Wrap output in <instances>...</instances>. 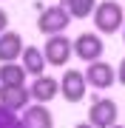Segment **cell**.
I'll list each match as a JSON object with an SVG mask.
<instances>
[{"instance_id": "cell-1", "label": "cell", "mask_w": 125, "mask_h": 128, "mask_svg": "<svg viewBox=\"0 0 125 128\" xmlns=\"http://www.w3.org/2000/svg\"><path fill=\"white\" fill-rule=\"evenodd\" d=\"M94 26H97V34H117L125 23V12L120 3H114V0H105V3H97L94 6Z\"/></svg>"}, {"instance_id": "cell-2", "label": "cell", "mask_w": 125, "mask_h": 128, "mask_svg": "<svg viewBox=\"0 0 125 128\" xmlns=\"http://www.w3.org/2000/svg\"><path fill=\"white\" fill-rule=\"evenodd\" d=\"M71 26V14L68 9H65L63 3H57V6H46V9H40V17H37V28L46 37L51 34H63L65 28Z\"/></svg>"}, {"instance_id": "cell-3", "label": "cell", "mask_w": 125, "mask_h": 128, "mask_svg": "<svg viewBox=\"0 0 125 128\" xmlns=\"http://www.w3.org/2000/svg\"><path fill=\"white\" fill-rule=\"evenodd\" d=\"M74 54V48H71V40L65 34H51L46 40V46H43V57H46V66H54V68H60L65 66Z\"/></svg>"}, {"instance_id": "cell-4", "label": "cell", "mask_w": 125, "mask_h": 128, "mask_svg": "<svg viewBox=\"0 0 125 128\" xmlns=\"http://www.w3.org/2000/svg\"><path fill=\"white\" fill-rule=\"evenodd\" d=\"M120 117V108H117L114 100L108 97H94L91 100V108H88V122L94 128H111Z\"/></svg>"}, {"instance_id": "cell-5", "label": "cell", "mask_w": 125, "mask_h": 128, "mask_svg": "<svg viewBox=\"0 0 125 128\" xmlns=\"http://www.w3.org/2000/svg\"><path fill=\"white\" fill-rule=\"evenodd\" d=\"M83 77L88 82V88L105 91V88H111L117 82V68H111L105 60H94V63H88V68L83 71Z\"/></svg>"}, {"instance_id": "cell-6", "label": "cell", "mask_w": 125, "mask_h": 128, "mask_svg": "<svg viewBox=\"0 0 125 128\" xmlns=\"http://www.w3.org/2000/svg\"><path fill=\"white\" fill-rule=\"evenodd\" d=\"M71 48H74V54L83 60V63H94V60H100L102 51H105L102 37L97 32H83L77 40H71Z\"/></svg>"}, {"instance_id": "cell-7", "label": "cell", "mask_w": 125, "mask_h": 128, "mask_svg": "<svg viewBox=\"0 0 125 128\" xmlns=\"http://www.w3.org/2000/svg\"><path fill=\"white\" fill-rule=\"evenodd\" d=\"M85 94H88V82L83 77V71L68 68L60 77V97H63L65 102H83Z\"/></svg>"}, {"instance_id": "cell-8", "label": "cell", "mask_w": 125, "mask_h": 128, "mask_svg": "<svg viewBox=\"0 0 125 128\" xmlns=\"http://www.w3.org/2000/svg\"><path fill=\"white\" fill-rule=\"evenodd\" d=\"M20 114H23L20 117L23 128H54V117H51L46 102H31V105H26Z\"/></svg>"}, {"instance_id": "cell-9", "label": "cell", "mask_w": 125, "mask_h": 128, "mask_svg": "<svg viewBox=\"0 0 125 128\" xmlns=\"http://www.w3.org/2000/svg\"><path fill=\"white\" fill-rule=\"evenodd\" d=\"M28 94H31L34 102H51L60 94V82L51 77V74H40V77H34V82L28 86Z\"/></svg>"}, {"instance_id": "cell-10", "label": "cell", "mask_w": 125, "mask_h": 128, "mask_svg": "<svg viewBox=\"0 0 125 128\" xmlns=\"http://www.w3.org/2000/svg\"><path fill=\"white\" fill-rule=\"evenodd\" d=\"M0 105L20 114L26 105H31V94L26 86H0Z\"/></svg>"}, {"instance_id": "cell-11", "label": "cell", "mask_w": 125, "mask_h": 128, "mask_svg": "<svg viewBox=\"0 0 125 128\" xmlns=\"http://www.w3.org/2000/svg\"><path fill=\"white\" fill-rule=\"evenodd\" d=\"M23 37L17 32H9L6 28L3 34H0V63H14L20 54H23Z\"/></svg>"}, {"instance_id": "cell-12", "label": "cell", "mask_w": 125, "mask_h": 128, "mask_svg": "<svg viewBox=\"0 0 125 128\" xmlns=\"http://www.w3.org/2000/svg\"><path fill=\"white\" fill-rule=\"evenodd\" d=\"M20 66H23L26 74H31V77L46 74V57H43V48H37V46H23Z\"/></svg>"}, {"instance_id": "cell-13", "label": "cell", "mask_w": 125, "mask_h": 128, "mask_svg": "<svg viewBox=\"0 0 125 128\" xmlns=\"http://www.w3.org/2000/svg\"><path fill=\"white\" fill-rule=\"evenodd\" d=\"M26 68L14 60V63H0V86H26Z\"/></svg>"}, {"instance_id": "cell-14", "label": "cell", "mask_w": 125, "mask_h": 128, "mask_svg": "<svg viewBox=\"0 0 125 128\" xmlns=\"http://www.w3.org/2000/svg\"><path fill=\"white\" fill-rule=\"evenodd\" d=\"M65 9H68V14H71V20H85V17H91L94 14V6H97V0H65Z\"/></svg>"}, {"instance_id": "cell-15", "label": "cell", "mask_w": 125, "mask_h": 128, "mask_svg": "<svg viewBox=\"0 0 125 128\" xmlns=\"http://www.w3.org/2000/svg\"><path fill=\"white\" fill-rule=\"evenodd\" d=\"M0 128H23V122H20L17 111L6 108V105H0Z\"/></svg>"}, {"instance_id": "cell-16", "label": "cell", "mask_w": 125, "mask_h": 128, "mask_svg": "<svg viewBox=\"0 0 125 128\" xmlns=\"http://www.w3.org/2000/svg\"><path fill=\"white\" fill-rule=\"evenodd\" d=\"M9 28V14H6V9H0V34Z\"/></svg>"}, {"instance_id": "cell-17", "label": "cell", "mask_w": 125, "mask_h": 128, "mask_svg": "<svg viewBox=\"0 0 125 128\" xmlns=\"http://www.w3.org/2000/svg\"><path fill=\"white\" fill-rule=\"evenodd\" d=\"M117 82H122V86H125V57H122L120 68H117Z\"/></svg>"}, {"instance_id": "cell-18", "label": "cell", "mask_w": 125, "mask_h": 128, "mask_svg": "<svg viewBox=\"0 0 125 128\" xmlns=\"http://www.w3.org/2000/svg\"><path fill=\"white\" fill-rule=\"evenodd\" d=\"M74 128H94L91 122H80V125H74Z\"/></svg>"}, {"instance_id": "cell-19", "label": "cell", "mask_w": 125, "mask_h": 128, "mask_svg": "<svg viewBox=\"0 0 125 128\" xmlns=\"http://www.w3.org/2000/svg\"><path fill=\"white\" fill-rule=\"evenodd\" d=\"M111 128H125V125H120V122H114V125H111Z\"/></svg>"}, {"instance_id": "cell-20", "label": "cell", "mask_w": 125, "mask_h": 128, "mask_svg": "<svg viewBox=\"0 0 125 128\" xmlns=\"http://www.w3.org/2000/svg\"><path fill=\"white\" fill-rule=\"evenodd\" d=\"M122 40H125V23H122Z\"/></svg>"}]
</instances>
